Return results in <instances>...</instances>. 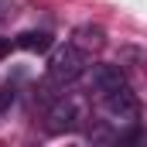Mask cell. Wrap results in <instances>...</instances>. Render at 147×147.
<instances>
[{"instance_id":"obj_2","label":"cell","mask_w":147,"mask_h":147,"mask_svg":"<svg viewBox=\"0 0 147 147\" xmlns=\"http://www.w3.org/2000/svg\"><path fill=\"white\" fill-rule=\"evenodd\" d=\"M103 110L110 120L116 123H127V127H137V120H140V99L127 89V86H120V89H113L103 96Z\"/></svg>"},{"instance_id":"obj_7","label":"cell","mask_w":147,"mask_h":147,"mask_svg":"<svg viewBox=\"0 0 147 147\" xmlns=\"http://www.w3.org/2000/svg\"><path fill=\"white\" fill-rule=\"evenodd\" d=\"M14 103H17V89L14 86H0V113H10Z\"/></svg>"},{"instance_id":"obj_8","label":"cell","mask_w":147,"mask_h":147,"mask_svg":"<svg viewBox=\"0 0 147 147\" xmlns=\"http://www.w3.org/2000/svg\"><path fill=\"white\" fill-rule=\"evenodd\" d=\"M14 14V0H0V21Z\"/></svg>"},{"instance_id":"obj_3","label":"cell","mask_w":147,"mask_h":147,"mask_svg":"<svg viewBox=\"0 0 147 147\" xmlns=\"http://www.w3.org/2000/svg\"><path fill=\"white\" fill-rule=\"evenodd\" d=\"M79 120H82V106L69 99V96H58V99H51V106H48V130L51 134H69L79 127Z\"/></svg>"},{"instance_id":"obj_5","label":"cell","mask_w":147,"mask_h":147,"mask_svg":"<svg viewBox=\"0 0 147 147\" xmlns=\"http://www.w3.org/2000/svg\"><path fill=\"white\" fill-rule=\"evenodd\" d=\"M72 45H79L82 51H99V48H106V31L96 24H82V28H75Z\"/></svg>"},{"instance_id":"obj_4","label":"cell","mask_w":147,"mask_h":147,"mask_svg":"<svg viewBox=\"0 0 147 147\" xmlns=\"http://www.w3.org/2000/svg\"><path fill=\"white\" fill-rule=\"evenodd\" d=\"M120 86H127V75L120 65H96L92 69V89L96 92H113V89H120Z\"/></svg>"},{"instance_id":"obj_6","label":"cell","mask_w":147,"mask_h":147,"mask_svg":"<svg viewBox=\"0 0 147 147\" xmlns=\"http://www.w3.org/2000/svg\"><path fill=\"white\" fill-rule=\"evenodd\" d=\"M51 34L48 31H24V34H17V48H24V51H34V55H41V51H51Z\"/></svg>"},{"instance_id":"obj_1","label":"cell","mask_w":147,"mask_h":147,"mask_svg":"<svg viewBox=\"0 0 147 147\" xmlns=\"http://www.w3.org/2000/svg\"><path fill=\"white\" fill-rule=\"evenodd\" d=\"M82 72H86V55H82L79 45H62V48L51 51V58H48V79H51V82L69 86V82H75Z\"/></svg>"},{"instance_id":"obj_9","label":"cell","mask_w":147,"mask_h":147,"mask_svg":"<svg viewBox=\"0 0 147 147\" xmlns=\"http://www.w3.org/2000/svg\"><path fill=\"white\" fill-rule=\"evenodd\" d=\"M10 55V38H0V58Z\"/></svg>"}]
</instances>
